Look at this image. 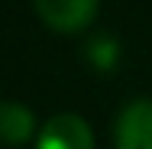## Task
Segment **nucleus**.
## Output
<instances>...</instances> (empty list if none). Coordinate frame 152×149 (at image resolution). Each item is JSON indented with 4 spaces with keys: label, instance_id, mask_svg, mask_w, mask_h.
Wrapping results in <instances>:
<instances>
[{
    "label": "nucleus",
    "instance_id": "nucleus-2",
    "mask_svg": "<svg viewBox=\"0 0 152 149\" xmlns=\"http://www.w3.org/2000/svg\"><path fill=\"white\" fill-rule=\"evenodd\" d=\"M36 149H94L91 123L78 114H55L39 130Z\"/></svg>",
    "mask_w": 152,
    "mask_h": 149
},
{
    "label": "nucleus",
    "instance_id": "nucleus-5",
    "mask_svg": "<svg viewBox=\"0 0 152 149\" xmlns=\"http://www.w3.org/2000/svg\"><path fill=\"white\" fill-rule=\"evenodd\" d=\"M84 55H88V62H91L94 68L110 71L120 62V42L113 36H107V32H94L91 39H88V46H84Z\"/></svg>",
    "mask_w": 152,
    "mask_h": 149
},
{
    "label": "nucleus",
    "instance_id": "nucleus-4",
    "mask_svg": "<svg viewBox=\"0 0 152 149\" xmlns=\"http://www.w3.org/2000/svg\"><path fill=\"white\" fill-rule=\"evenodd\" d=\"M36 133V117L20 101H0V139L23 143Z\"/></svg>",
    "mask_w": 152,
    "mask_h": 149
},
{
    "label": "nucleus",
    "instance_id": "nucleus-3",
    "mask_svg": "<svg viewBox=\"0 0 152 149\" xmlns=\"http://www.w3.org/2000/svg\"><path fill=\"white\" fill-rule=\"evenodd\" d=\"M36 13L42 16L45 26L55 32H78L88 29L100 10V0H32Z\"/></svg>",
    "mask_w": 152,
    "mask_h": 149
},
{
    "label": "nucleus",
    "instance_id": "nucleus-1",
    "mask_svg": "<svg viewBox=\"0 0 152 149\" xmlns=\"http://www.w3.org/2000/svg\"><path fill=\"white\" fill-rule=\"evenodd\" d=\"M117 149H152V97H133L123 104L113 123Z\"/></svg>",
    "mask_w": 152,
    "mask_h": 149
}]
</instances>
